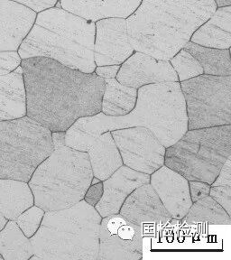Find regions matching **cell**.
<instances>
[{"instance_id": "1", "label": "cell", "mask_w": 231, "mask_h": 260, "mask_svg": "<svg viewBox=\"0 0 231 260\" xmlns=\"http://www.w3.org/2000/svg\"><path fill=\"white\" fill-rule=\"evenodd\" d=\"M26 116L52 132L102 112L105 80L45 57L23 59Z\"/></svg>"}, {"instance_id": "2", "label": "cell", "mask_w": 231, "mask_h": 260, "mask_svg": "<svg viewBox=\"0 0 231 260\" xmlns=\"http://www.w3.org/2000/svg\"><path fill=\"white\" fill-rule=\"evenodd\" d=\"M213 0H142L126 20L135 51L169 61L217 9Z\"/></svg>"}, {"instance_id": "3", "label": "cell", "mask_w": 231, "mask_h": 260, "mask_svg": "<svg viewBox=\"0 0 231 260\" xmlns=\"http://www.w3.org/2000/svg\"><path fill=\"white\" fill-rule=\"evenodd\" d=\"M73 124L91 135L144 126L167 148L188 130L186 104L179 81L149 84L138 89L137 103L130 113L113 117L100 112L79 118Z\"/></svg>"}, {"instance_id": "4", "label": "cell", "mask_w": 231, "mask_h": 260, "mask_svg": "<svg viewBox=\"0 0 231 260\" xmlns=\"http://www.w3.org/2000/svg\"><path fill=\"white\" fill-rule=\"evenodd\" d=\"M96 24L61 8L37 13L31 31L18 49L21 59L45 57L71 69L92 73Z\"/></svg>"}, {"instance_id": "5", "label": "cell", "mask_w": 231, "mask_h": 260, "mask_svg": "<svg viewBox=\"0 0 231 260\" xmlns=\"http://www.w3.org/2000/svg\"><path fill=\"white\" fill-rule=\"evenodd\" d=\"M102 216L84 200L60 211H45L30 238V259L97 260Z\"/></svg>"}, {"instance_id": "6", "label": "cell", "mask_w": 231, "mask_h": 260, "mask_svg": "<svg viewBox=\"0 0 231 260\" xmlns=\"http://www.w3.org/2000/svg\"><path fill=\"white\" fill-rule=\"evenodd\" d=\"M93 172L86 152L55 147L29 180L34 204L45 211L72 207L84 198Z\"/></svg>"}, {"instance_id": "7", "label": "cell", "mask_w": 231, "mask_h": 260, "mask_svg": "<svg viewBox=\"0 0 231 260\" xmlns=\"http://www.w3.org/2000/svg\"><path fill=\"white\" fill-rule=\"evenodd\" d=\"M230 155L231 124L187 130L166 149L164 166L188 181L211 184Z\"/></svg>"}, {"instance_id": "8", "label": "cell", "mask_w": 231, "mask_h": 260, "mask_svg": "<svg viewBox=\"0 0 231 260\" xmlns=\"http://www.w3.org/2000/svg\"><path fill=\"white\" fill-rule=\"evenodd\" d=\"M53 150L52 131L27 116L0 121V178L28 183Z\"/></svg>"}, {"instance_id": "9", "label": "cell", "mask_w": 231, "mask_h": 260, "mask_svg": "<svg viewBox=\"0 0 231 260\" xmlns=\"http://www.w3.org/2000/svg\"><path fill=\"white\" fill-rule=\"evenodd\" d=\"M188 130L231 124V76L202 74L180 82Z\"/></svg>"}, {"instance_id": "10", "label": "cell", "mask_w": 231, "mask_h": 260, "mask_svg": "<svg viewBox=\"0 0 231 260\" xmlns=\"http://www.w3.org/2000/svg\"><path fill=\"white\" fill-rule=\"evenodd\" d=\"M110 132L124 166L152 175L164 165L167 148L148 128L133 126Z\"/></svg>"}, {"instance_id": "11", "label": "cell", "mask_w": 231, "mask_h": 260, "mask_svg": "<svg viewBox=\"0 0 231 260\" xmlns=\"http://www.w3.org/2000/svg\"><path fill=\"white\" fill-rule=\"evenodd\" d=\"M142 256L141 226L119 213L102 218L97 260H138Z\"/></svg>"}, {"instance_id": "12", "label": "cell", "mask_w": 231, "mask_h": 260, "mask_svg": "<svg viewBox=\"0 0 231 260\" xmlns=\"http://www.w3.org/2000/svg\"><path fill=\"white\" fill-rule=\"evenodd\" d=\"M65 145L75 150L86 152L89 155L94 177L102 182L123 166L110 131L91 135L73 124L65 131Z\"/></svg>"}, {"instance_id": "13", "label": "cell", "mask_w": 231, "mask_h": 260, "mask_svg": "<svg viewBox=\"0 0 231 260\" xmlns=\"http://www.w3.org/2000/svg\"><path fill=\"white\" fill-rule=\"evenodd\" d=\"M95 24L94 61L96 66L121 65L134 53L125 18H103L96 21Z\"/></svg>"}, {"instance_id": "14", "label": "cell", "mask_w": 231, "mask_h": 260, "mask_svg": "<svg viewBox=\"0 0 231 260\" xmlns=\"http://www.w3.org/2000/svg\"><path fill=\"white\" fill-rule=\"evenodd\" d=\"M116 80L123 85L137 89L149 84L179 81L170 61L158 60L137 51L122 63Z\"/></svg>"}, {"instance_id": "15", "label": "cell", "mask_w": 231, "mask_h": 260, "mask_svg": "<svg viewBox=\"0 0 231 260\" xmlns=\"http://www.w3.org/2000/svg\"><path fill=\"white\" fill-rule=\"evenodd\" d=\"M149 183L172 218L182 220L193 203L190 195L189 181L163 165L150 175Z\"/></svg>"}, {"instance_id": "16", "label": "cell", "mask_w": 231, "mask_h": 260, "mask_svg": "<svg viewBox=\"0 0 231 260\" xmlns=\"http://www.w3.org/2000/svg\"><path fill=\"white\" fill-rule=\"evenodd\" d=\"M149 182L150 175L133 170L123 165L102 182L103 194L94 208L102 218L118 214L131 192Z\"/></svg>"}, {"instance_id": "17", "label": "cell", "mask_w": 231, "mask_h": 260, "mask_svg": "<svg viewBox=\"0 0 231 260\" xmlns=\"http://www.w3.org/2000/svg\"><path fill=\"white\" fill-rule=\"evenodd\" d=\"M119 214L132 223L167 224L173 219L150 183L137 188L123 203Z\"/></svg>"}, {"instance_id": "18", "label": "cell", "mask_w": 231, "mask_h": 260, "mask_svg": "<svg viewBox=\"0 0 231 260\" xmlns=\"http://www.w3.org/2000/svg\"><path fill=\"white\" fill-rule=\"evenodd\" d=\"M37 16L31 8L16 1L0 2V51H18Z\"/></svg>"}, {"instance_id": "19", "label": "cell", "mask_w": 231, "mask_h": 260, "mask_svg": "<svg viewBox=\"0 0 231 260\" xmlns=\"http://www.w3.org/2000/svg\"><path fill=\"white\" fill-rule=\"evenodd\" d=\"M142 0H59L55 7L86 20L96 22L109 17L127 18Z\"/></svg>"}, {"instance_id": "20", "label": "cell", "mask_w": 231, "mask_h": 260, "mask_svg": "<svg viewBox=\"0 0 231 260\" xmlns=\"http://www.w3.org/2000/svg\"><path fill=\"white\" fill-rule=\"evenodd\" d=\"M24 116H26V94L20 65L12 73L0 76V121Z\"/></svg>"}, {"instance_id": "21", "label": "cell", "mask_w": 231, "mask_h": 260, "mask_svg": "<svg viewBox=\"0 0 231 260\" xmlns=\"http://www.w3.org/2000/svg\"><path fill=\"white\" fill-rule=\"evenodd\" d=\"M190 41L209 48L230 49L231 6L217 8L213 15L192 34Z\"/></svg>"}, {"instance_id": "22", "label": "cell", "mask_w": 231, "mask_h": 260, "mask_svg": "<svg viewBox=\"0 0 231 260\" xmlns=\"http://www.w3.org/2000/svg\"><path fill=\"white\" fill-rule=\"evenodd\" d=\"M32 205L34 195L28 183L0 178V212L8 220H16L23 211Z\"/></svg>"}, {"instance_id": "23", "label": "cell", "mask_w": 231, "mask_h": 260, "mask_svg": "<svg viewBox=\"0 0 231 260\" xmlns=\"http://www.w3.org/2000/svg\"><path fill=\"white\" fill-rule=\"evenodd\" d=\"M104 80L105 89L102 96V113L113 117L130 113L137 103L138 89L123 85L116 78Z\"/></svg>"}, {"instance_id": "24", "label": "cell", "mask_w": 231, "mask_h": 260, "mask_svg": "<svg viewBox=\"0 0 231 260\" xmlns=\"http://www.w3.org/2000/svg\"><path fill=\"white\" fill-rule=\"evenodd\" d=\"M183 48L199 61L203 74L231 76L230 49H215L196 45L191 41Z\"/></svg>"}, {"instance_id": "25", "label": "cell", "mask_w": 231, "mask_h": 260, "mask_svg": "<svg viewBox=\"0 0 231 260\" xmlns=\"http://www.w3.org/2000/svg\"><path fill=\"white\" fill-rule=\"evenodd\" d=\"M0 255L4 260H28L34 256L30 239L15 220H8L0 231Z\"/></svg>"}, {"instance_id": "26", "label": "cell", "mask_w": 231, "mask_h": 260, "mask_svg": "<svg viewBox=\"0 0 231 260\" xmlns=\"http://www.w3.org/2000/svg\"><path fill=\"white\" fill-rule=\"evenodd\" d=\"M183 222L188 224L208 223L211 225H230V215L212 199L210 195L192 203L183 217Z\"/></svg>"}, {"instance_id": "27", "label": "cell", "mask_w": 231, "mask_h": 260, "mask_svg": "<svg viewBox=\"0 0 231 260\" xmlns=\"http://www.w3.org/2000/svg\"><path fill=\"white\" fill-rule=\"evenodd\" d=\"M169 61L178 76L179 82L203 74V67L198 60L184 48L181 49Z\"/></svg>"}, {"instance_id": "28", "label": "cell", "mask_w": 231, "mask_h": 260, "mask_svg": "<svg viewBox=\"0 0 231 260\" xmlns=\"http://www.w3.org/2000/svg\"><path fill=\"white\" fill-rule=\"evenodd\" d=\"M45 211L42 208L37 205H32L25 211H23L20 215L16 218V224L20 228L24 235L27 238H31L36 234L40 227L42 219L44 218Z\"/></svg>"}, {"instance_id": "29", "label": "cell", "mask_w": 231, "mask_h": 260, "mask_svg": "<svg viewBox=\"0 0 231 260\" xmlns=\"http://www.w3.org/2000/svg\"><path fill=\"white\" fill-rule=\"evenodd\" d=\"M21 62L22 59L17 51H0V76L12 73Z\"/></svg>"}, {"instance_id": "30", "label": "cell", "mask_w": 231, "mask_h": 260, "mask_svg": "<svg viewBox=\"0 0 231 260\" xmlns=\"http://www.w3.org/2000/svg\"><path fill=\"white\" fill-rule=\"evenodd\" d=\"M209 195L212 199L215 200L216 202L227 211L228 215H230L231 186H225V185L211 186Z\"/></svg>"}, {"instance_id": "31", "label": "cell", "mask_w": 231, "mask_h": 260, "mask_svg": "<svg viewBox=\"0 0 231 260\" xmlns=\"http://www.w3.org/2000/svg\"><path fill=\"white\" fill-rule=\"evenodd\" d=\"M189 189L191 202L195 203L209 195L211 190V184L200 181H189Z\"/></svg>"}, {"instance_id": "32", "label": "cell", "mask_w": 231, "mask_h": 260, "mask_svg": "<svg viewBox=\"0 0 231 260\" xmlns=\"http://www.w3.org/2000/svg\"><path fill=\"white\" fill-rule=\"evenodd\" d=\"M231 155L227 157L223 166L219 171V175L216 177L215 181L211 183V186H231Z\"/></svg>"}, {"instance_id": "33", "label": "cell", "mask_w": 231, "mask_h": 260, "mask_svg": "<svg viewBox=\"0 0 231 260\" xmlns=\"http://www.w3.org/2000/svg\"><path fill=\"white\" fill-rule=\"evenodd\" d=\"M102 194H103V183L100 182L96 184L89 185L83 200L90 206L95 207V205L102 199Z\"/></svg>"}, {"instance_id": "34", "label": "cell", "mask_w": 231, "mask_h": 260, "mask_svg": "<svg viewBox=\"0 0 231 260\" xmlns=\"http://www.w3.org/2000/svg\"><path fill=\"white\" fill-rule=\"evenodd\" d=\"M31 8L35 12L39 13L48 8H54L59 0H12Z\"/></svg>"}, {"instance_id": "35", "label": "cell", "mask_w": 231, "mask_h": 260, "mask_svg": "<svg viewBox=\"0 0 231 260\" xmlns=\"http://www.w3.org/2000/svg\"><path fill=\"white\" fill-rule=\"evenodd\" d=\"M121 65H105V66H97L94 73L97 74L98 77L103 79H114L117 76L118 71L120 69Z\"/></svg>"}, {"instance_id": "36", "label": "cell", "mask_w": 231, "mask_h": 260, "mask_svg": "<svg viewBox=\"0 0 231 260\" xmlns=\"http://www.w3.org/2000/svg\"><path fill=\"white\" fill-rule=\"evenodd\" d=\"M52 138H53V147L66 146L65 145V131H58V132H52Z\"/></svg>"}, {"instance_id": "37", "label": "cell", "mask_w": 231, "mask_h": 260, "mask_svg": "<svg viewBox=\"0 0 231 260\" xmlns=\"http://www.w3.org/2000/svg\"><path fill=\"white\" fill-rule=\"evenodd\" d=\"M213 1L215 2L218 8L227 7V6H230L231 5V0H213Z\"/></svg>"}, {"instance_id": "38", "label": "cell", "mask_w": 231, "mask_h": 260, "mask_svg": "<svg viewBox=\"0 0 231 260\" xmlns=\"http://www.w3.org/2000/svg\"><path fill=\"white\" fill-rule=\"evenodd\" d=\"M8 219L0 212V231L4 229L6 224L8 223Z\"/></svg>"}, {"instance_id": "39", "label": "cell", "mask_w": 231, "mask_h": 260, "mask_svg": "<svg viewBox=\"0 0 231 260\" xmlns=\"http://www.w3.org/2000/svg\"><path fill=\"white\" fill-rule=\"evenodd\" d=\"M0 260H4L3 259V257H2V256H1V255H0Z\"/></svg>"}, {"instance_id": "40", "label": "cell", "mask_w": 231, "mask_h": 260, "mask_svg": "<svg viewBox=\"0 0 231 260\" xmlns=\"http://www.w3.org/2000/svg\"><path fill=\"white\" fill-rule=\"evenodd\" d=\"M3 1H7V0H0V2H3Z\"/></svg>"}]
</instances>
